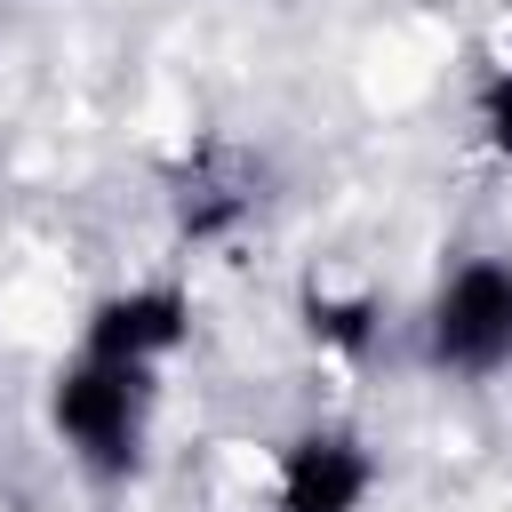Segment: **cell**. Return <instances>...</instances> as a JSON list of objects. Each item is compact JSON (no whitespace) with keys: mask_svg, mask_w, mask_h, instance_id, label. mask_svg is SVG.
I'll return each instance as SVG.
<instances>
[{"mask_svg":"<svg viewBox=\"0 0 512 512\" xmlns=\"http://www.w3.org/2000/svg\"><path fill=\"white\" fill-rule=\"evenodd\" d=\"M312 328L336 336V344H360L368 336V304H312Z\"/></svg>","mask_w":512,"mask_h":512,"instance_id":"8992f818","label":"cell"},{"mask_svg":"<svg viewBox=\"0 0 512 512\" xmlns=\"http://www.w3.org/2000/svg\"><path fill=\"white\" fill-rule=\"evenodd\" d=\"M368 488V464L352 440H304L288 456V512H352Z\"/></svg>","mask_w":512,"mask_h":512,"instance_id":"3957f363","label":"cell"},{"mask_svg":"<svg viewBox=\"0 0 512 512\" xmlns=\"http://www.w3.org/2000/svg\"><path fill=\"white\" fill-rule=\"evenodd\" d=\"M56 416H64V432H80L96 456H128V376H120V360L112 368H80L64 392H56Z\"/></svg>","mask_w":512,"mask_h":512,"instance_id":"7a4b0ae2","label":"cell"},{"mask_svg":"<svg viewBox=\"0 0 512 512\" xmlns=\"http://www.w3.org/2000/svg\"><path fill=\"white\" fill-rule=\"evenodd\" d=\"M488 136H496V152H512V80L488 88Z\"/></svg>","mask_w":512,"mask_h":512,"instance_id":"52a82bcc","label":"cell"},{"mask_svg":"<svg viewBox=\"0 0 512 512\" xmlns=\"http://www.w3.org/2000/svg\"><path fill=\"white\" fill-rule=\"evenodd\" d=\"M432 352L456 360V368H496V360L512 352V272H496V264H464L456 288L440 296Z\"/></svg>","mask_w":512,"mask_h":512,"instance_id":"6da1fadb","label":"cell"},{"mask_svg":"<svg viewBox=\"0 0 512 512\" xmlns=\"http://www.w3.org/2000/svg\"><path fill=\"white\" fill-rule=\"evenodd\" d=\"M240 208H248V168H240L232 152H208V168L184 176V224H192V232H216V224L240 216Z\"/></svg>","mask_w":512,"mask_h":512,"instance_id":"5b68a950","label":"cell"},{"mask_svg":"<svg viewBox=\"0 0 512 512\" xmlns=\"http://www.w3.org/2000/svg\"><path fill=\"white\" fill-rule=\"evenodd\" d=\"M184 336V304L176 296H120L96 312V352L104 360H144V352H168Z\"/></svg>","mask_w":512,"mask_h":512,"instance_id":"277c9868","label":"cell"}]
</instances>
